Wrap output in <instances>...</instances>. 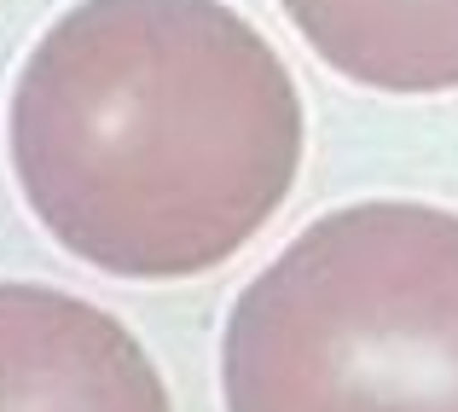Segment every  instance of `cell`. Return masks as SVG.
<instances>
[{
	"label": "cell",
	"mask_w": 458,
	"mask_h": 412,
	"mask_svg": "<svg viewBox=\"0 0 458 412\" xmlns=\"http://www.w3.org/2000/svg\"><path fill=\"white\" fill-rule=\"evenodd\" d=\"M226 412H458V210L360 198L233 296Z\"/></svg>",
	"instance_id": "obj_2"
},
{
	"label": "cell",
	"mask_w": 458,
	"mask_h": 412,
	"mask_svg": "<svg viewBox=\"0 0 458 412\" xmlns=\"http://www.w3.org/2000/svg\"><path fill=\"white\" fill-rule=\"evenodd\" d=\"M0 412H174L168 383L111 308L0 279Z\"/></svg>",
	"instance_id": "obj_3"
},
{
	"label": "cell",
	"mask_w": 458,
	"mask_h": 412,
	"mask_svg": "<svg viewBox=\"0 0 458 412\" xmlns=\"http://www.w3.org/2000/svg\"><path fill=\"white\" fill-rule=\"evenodd\" d=\"M302 151L291 64L226 0H70L6 93L23 210L128 285L226 268L284 210Z\"/></svg>",
	"instance_id": "obj_1"
},
{
	"label": "cell",
	"mask_w": 458,
	"mask_h": 412,
	"mask_svg": "<svg viewBox=\"0 0 458 412\" xmlns=\"http://www.w3.org/2000/svg\"><path fill=\"white\" fill-rule=\"evenodd\" d=\"M325 70L366 93H458V0H279Z\"/></svg>",
	"instance_id": "obj_4"
}]
</instances>
